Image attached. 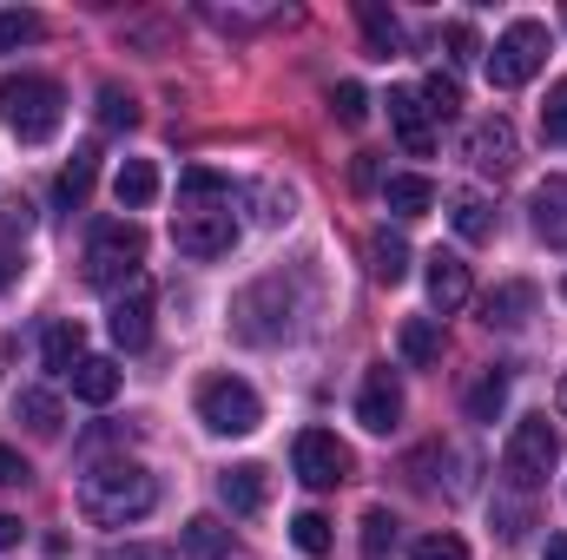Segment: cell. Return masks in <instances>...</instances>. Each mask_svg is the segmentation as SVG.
I'll return each instance as SVG.
<instances>
[{
  "label": "cell",
  "instance_id": "1",
  "mask_svg": "<svg viewBox=\"0 0 567 560\" xmlns=\"http://www.w3.org/2000/svg\"><path fill=\"white\" fill-rule=\"evenodd\" d=\"M158 508V481L145 475L140 462H100L80 475V515L93 528H126Z\"/></svg>",
  "mask_w": 567,
  "mask_h": 560
},
{
  "label": "cell",
  "instance_id": "2",
  "mask_svg": "<svg viewBox=\"0 0 567 560\" xmlns=\"http://www.w3.org/2000/svg\"><path fill=\"white\" fill-rule=\"evenodd\" d=\"M66 120V93L47 73H0V126L20 145H47Z\"/></svg>",
  "mask_w": 567,
  "mask_h": 560
},
{
  "label": "cell",
  "instance_id": "3",
  "mask_svg": "<svg viewBox=\"0 0 567 560\" xmlns=\"http://www.w3.org/2000/svg\"><path fill=\"white\" fill-rule=\"evenodd\" d=\"M145 265V231L133 218H100L93 225V238H86V283L93 290H126V283L140 278Z\"/></svg>",
  "mask_w": 567,
  "mask_h": 560
},
{
  "label": "cell",
  "instance_id": "4",
  "mask_svg": "<svg viewBox=\"0 0 567 560\" xmlns=\"http://www.w3.org/2000/svg\"><path fill=\"white\" fill-rule=\"evenodd\" d=\"M555 468H561V428H555L548 416H522L515 422V435H508V448H502V475H508V488L535 495Z\"/></svg>",
  "mask_w": 567,
  "mask_h": 560
},
{
  "label": "cell",
  "instance_id": "5",
  "mask_svg": "<svg viewBox=\"0 0 567 560\" xmlns=\"http://www.w3.org/2000/svg\"><path fill=\"white\" fill-rule=\"evenodd\" d=\"M231 330L245 336V343H278L297 330V297H290V283L284 278H258L238 303H231Z\"/></svg>",
  "mask_w": 567,
  "mask_h": 560
},
{
  "label": "cell",
  "instance_id": "6",
  "mask_svg": "<svg viewBox=\"0 0 567 560\" xmlns=\"http://www.w3.org/2000/svg\"><path fill=\"white\" fill-rule=\"evenodd\" d=\"M542 60H548V27L542 20H515L495 40V53H488V86L495 93H515V86H528L542 73Z\"/></svg>",
  "mask_w": 567,
  "mask_h": 560
},
{
  "label": "cell",
  "instance_id": "7",
  "mask_svg": "<svg viewBox=\"0 0 567 560\" xmlns=\"http://www.w3.org/2000/svg\"><path fill=\"white\" fill-rule=\"evenodd\" d=\"M198 422H205L212 435H251V428L265 422V403H258V390L238 383V376H205V383H198Z\"/></svg>",
  "mask_w": 567,
  "mask_h": 560
},
{
  "label": "cell",
  "instance_id": "8",
  "mask_svg": "<svg viewBox=\"0 0 567 560\" xmlns=\"http://www.w3.org/2000/svg\"><path fill=\"white\" fill-rule=\"evenodd\" d=\"M172 245H178L185 258H198V265H212V258H225V251L238 245V218H231V205H205V211H178V218H172Z\"/></svg>",
  "mask_w": 567,
  "mask_h": 560
},
{
  "label": "cell",
  "instance_id": "9",
  "mask_svg": "<svg viewBox=\"0 0 567 560\" xmlns=\"http://www.w3.org/2000/svg\"><path fill=\"white\" fill-rule=\"evenodd\" d=\"M290 462H297V481L303 488H337V481H350V448L330 435V428H303L297 435V448H290Z\"/></svg>",
  "mask_w": 567,
  "mask_h": 560
},
{
  "label": "cell",
  "instance_id": "10",
  "mask_svg": "<svg viewBox=\"0 0 567 560\" xmlns=\"http://www.w3.org/2000/svg\"><path fill=\"white\" fill-rule=\"evenodd\" d=\"M106 330H113V343H120V350H145V343H152V283L133 278L120 297H113Z\"/></svg>",
  "mask_w": 567,
  "mask_h": 560
},
{
  "label": "cell",
  "instance_id": "11",
  "mask_svg": "<svg viewBox=\"0 0 567 560\" xmlns=\"http://www.w3.org/2000/svg\"><path fill=\"white\" fill-rule=\"evenodd\" d=\"M462 152H468V165H475V172H508V165H515V126H508V113L475 120V126H468V139H462Z\"/></svg>",
  "mask_w": 567,
  "mask_h": 560
},
{
  "label": "cell",
  "instance_id": "12",
  "mask_svg": "<svg viewBox=\"0 0 567 560\" xmlns=\"http://www.w3.org/2000/svg\"><path fill=\"white\" fill-rule=\"evenodd\" d=\"M390 126H396V139H403L410 158H429V152H435V120H429V106H423L416 86H396V93H390Z\"/></svg>",
  "mask_w": 567,
  "mask_h": 560
},
{
  "label": "cell",
  "instance_id": "13",
  "mask_svg": "<svg viewBox=\"0 0 567 560\" xmlns=\"http://www.w3.org/2000/svg\"><path fill=\"white\" fill-rule=\"evenodd\" d=\"M357 422H363L370 435H390V428L403 422V383H396L390 370H370V376H363V396H357Z\"/></svg>",
  "mask_w": 567,
  "mask_h": 560
},
{
  "label": "cell",
  "instance_id": "14",
  "mask_svg": "<svg viewBox=\"0 0 567 560\" xmlns=\"http://www.w3.org/2000/svg\"><path fill=\"white\" fill-rule=\"evenodd\" d=\"M535 297H542L535 283H495V290L482 297V323H488V330H522V323L535 317Z\"/></svg>",
  "mask_w": 567,
  "mask_h": 560
},
{
  "label": "cell",
  "instance_id": "15",
  "mask_svg": "<svg viewBox=\"0 0 567 560\" xmlns=\"http://www.w3.org/2000/svg\"><path fill=\"white\" fill-rule=\"evenodd\" d=\"M535 238L548 251H567V178H542L535 185Z\"/></svg>",
  "mask_w": 567,
  "mask_h": 560
},
{
  "label": "cell",
  "instance_id": "16",
  "mask_svg": "<svg viewBox=\"0 0 567 560\" xmlns=\"http://www.w3.org/2000/svg\"><path fill=\"white\" fill-rule=\"evenodd\" d=\"M218 495H225V508H231V515H258V508L271 501V481H265V468H258V462H238V468H225V475H218Z\"/></svg>",
  "mask_w": 567,
  "mask_h": 560
},
{
  "label": "cell",
  "instance_id": "17",
  "mask_svg": "<svg viewBox=\"0 0 567 560\" xmlns=\"http://www.w3.org/2000/svg\"><path fill=\"white\" fill-rule=\"evenodd\" d=\"M429 303H435L442 317L468 303V265H462L455 251H435V258H429Z\"/></svg>",
  "mask_w": 567,
  "mask_h": 560
},
{
  "label": "cell",
  "instance_id": "18",
  "mask_svg": "<svg viewBox=\"0 0 567 560\" xmlns=\"http://www.w3.org/2000/svg\"><path fill=\"white\" fill-rule=\"evenodd\" d=\"M205 205H231V178L212 165H185L178 172V211H205Z\"/></svg>",
  "mask_w": 567,
  "mask_h": 560
},
{
  "label": "cell",
  "instance_id": "19",
  "mask_svg": "<svg viewBox=\"0 0 567 560\" xmlns=\"http://www.w3.org/2000/svg\"><path fill=\"white\" fill-rule=\"evenodd\" d=\"M449 225H455L462 245H488V238H495V205H488L482 191H455V198H449Z\"/></svg>",
  "mask_w": 567,
  "mask_h": 560
},
{
  "label": "cell",
  "instance_id": "20",
  "mask_svg": "<svg viewBox=\"0 0 567 560\" xmlns=\"http://www.w3.org/2000/svg\"><path fill=\"white\" fill-rule=\"evenodd\" d=\"M66 383H73V396H80V403L106 409V403L120 396V363H113V356H80V370H73Z\"/></svg>",
  "mask_w": 567,
  "mask_h": 560
},
{
  "label": "cell",
  "instance_id": "21",
  "mask_svg": "<svg viewBox=\"0 0 567 560\" xmlns=\"http://www.w3.org/2000/svg\"><path fill=\"white\" fill-rule=\"evenodd\" d=\"M383 205H390L396 218H429V211H435V178H423V172H396V178L383 185Z\"/></svg>",
  "mask_w": 567,
  "mask_h": 560
},
{
  "label": "cell",
  "instance_id": "22",
  "mask_svg": "<svg viewBox=\"0 0 567 560\" xmlns=\"http://www.w3.org/2000/svg\"><path fill=\"white\" fill-rule=\"evenodd\" d=\"M178 548H185V560H225L231 554V528L218 515H192L178 528Z\"/></svg>",
  "mask_w": 567,
  "mask_h": 560
},
{
  "label": "cell",
  "instance_id": "23",
  "mask_svg": "<svg viewBox=\"0 0 567 560\" xmlns=\"http://www.w3.org/2000/svg\"><path fill=\"white\" fill-rule=\"evenodd\" d=\"M462 409H468V422H502V409H508V370H502V363H495V370H482V376L468 383Z\"/></svg>",
  "mask_w": 567,
  "mask_h": 560
},
{
  "label": "cell",
  "instance_id": "24",
  "mask_svg": "<svg viewBox=\"0 0 567 560\" xmlns=\"http://www.w3.org/2000/svg\"><path fill=\"white\" fill-rule=\"evenodd\" d=\"M93 172H100V145H80V152L66 158V172L53 178V198H60L66 211H80V205H86V191H93Z\"/></svg>",
  "mask_w": 567,
  "mask_h": 560
},
{
  "label": "cell",
  "instance_id": "25",
  "mask_svg": "<svg viewBox=\"0 0 567 560\" xmlns=\"http://www.w3.org/2000/svg\"><path fill=\"white\" fill-rule=\"evenodd\" d=\"M113 198H120V211H145L158 198V165L152 158H126L120 178H113Z\"/></svg>",
  "mask_w": 567,
  "mask_h": 560
},
{
  "label": "cell",
  "instance_id": "26",
  "mask_svg": "<svg viewBox=\"0 0 567 560\" xmlns=\"http://www.w3.org/2000/svg\"><path fill=\"white\" fill-rule=\"evenodd\" d=\"M80 356H86L80 323H47V336H40V363H47L53 376H73V370H80Z\"/></svg>",
  "mask_w": 567,
  "mask_h": 560
},
{
  "label": "cell",
  "instance_id": "27",
  "mask_svg": "<svg viewBox=\"0 0 567 560\" xmlns=\"http://www.w3.org/2000/svg\"><path fill=\"white\" fill-rule=\"evenodd\" d=\"M396 350H403L410 370H429V363L442 356V323H435V317H410V323L396 330Z\"/></svg>",
  "mask_w": 567,
  "mask_h": 560
},
{
  "label": "cell",
  "instance_id": "28",
  "mask_svg": "<svg viewBox=\"0 0 567 560\" xmlns=\"http://www.w3.org/2000/svg\"><path fill=\"white\" fill-rule=\"evenodd\" d=\"M357 20H363V40H370L377 60H396V53H403V27H396V13H383L377 0H363Z\"/></svg>",
  "mask_w": 567,
  "mask_h": 560
},
{
  "label": "cell",
  "instance_id": "29",
  "mask_svg": "<svg viewBox=\"0 0 567 560\" xmlns=\"http://www.w3.org/2000/svg\"><path fill=\"white\" fill-rule=\"evenodd\" d=\"M370 271H377V283H403L410 278V245L396 231H377L370 238Z\"/></svg>",
  "mask_w": 567,
  "mask_h": 560
},
{
  "label": "cell",
  "instance_id": "30",
  "mask_svg": "<svg viewBox=\"0 0 567 560\" xmlns=\"http://www.w3.org/2000/svg\"><path fill=\"white\" fill-rule=\"evenodd\" d=\"M13 416L27 422V428H33V435H60V396H47V390H20V396H13Z\"/></svg>",
  "mask_w": 567,
  "mask_h": 560
},
{
  "label": "cell",
  "instance_id": "31",
  "mask_svg": "<svg viewBox=\"0 0 567 560\" xmlns=\"http://www.w3.org/2000/svg\"><path fill=\"white\" fill-rule=\"evenodd\" d=\"M290 541H297V554L323 560V554H330V541H337V535H330V521H323L317 508H303V515L290 521Z\"/></svg>",
  "mask_w": 567,
  "mask_h": 560
},
{
  "label": "cell",
  "instance_id": "32",
  "mask_svg": "<svg viewBox=\"0 0 567 560\" xmlns=\"http://www.w3.org/2000/svg\"><path fill=\"white\" fill-rule=\"evenodd\" d=\"M416 93H423L429 120H455V113H462V86H455L449 73H429V80L416 86Z\"/></svg>",
  "mask_w": 567,
  "mask_h": 560
},
{
  "label": "cell",
  "instance_id": "33",
  "mask_svg": "<svg viewBox=\"0 0 567 560\" xmlns=\"http://www.w3.org/2000/svg\"><path fill=\"white\" fill-rule=\"evenodd\" d=\"M33 40H40V13L7 7V13H0V53H20V46H33Z\"/></svg>",
  "mask_w": 567,
  "mask_h": 560
},
{
  "label": "cell",
  "instance_id": "34",
  "mask_svg": "<svg viewBox=\"0 0 567 560\" xmlns=\"http://www.w3.org/2000/svg\"><path fill=\"white\" fill-rule=\"evenodd\" d=\"M390 548H396V515L390 508H370L363 515V560H383Z\"/></svg>",
  "mask_w": 567,
  "mask_h": 560
},
{
  "label": "cell",
  "instance_id": "35",
  "mask_svg": "<svg viewBox=\"0 0 567 560\" xmlns=\"http://www.w3.org/2000/svg\"><path fill=\"white\" fill-rule=\"evenodd\" d=\"M330 113H337V126H350V133H357V126L370 120V93H363L357 80H343V86L330 93Z\"/></svg>",
  "mask_w": 567,
  "mask_h": 560
},
{
  "label": "cell",
  "instance_id": "36",
  "mask_svg": "<svg viewBox=\"0 0 567 560\" xmlns=\"http://www.w3.org/2000/svg\"><path fill=\"white\" fill-rule=\"evenodd\" d=\"M100 126H113V133H133V126H140V106H133V93H120V86H100Z\"/></svg>",
  "mask_w": 567,
  "mask_h": 560
},
{
  "label": "cell",
  "instance_id": "37",
  "mask_svg": "<svg viewBox=\"0 0 567 560\" xmlns=\"http://www.w3.org/2000/svg\"><path fill=\"white\" fill-rule=\"evenodd\" d=\"M542 139L567 145V80H555V86H548V106H542Z\"/></svg>",
  "mask_w": 567,
  "mask_h": 560
},
{
  "label": "cell",
  "instance_id": "38",
  "mask_svg": "<svg viewBox=\"0 0 567 560\" xmlns=\"http://www.w3.org/2000/svg\"><path fill=\"white\" fill-rule=\"evenodd\" d=\"M410 560H468V548H462L455 535H423V541L410 548Z\"/></svg>",
  "mask_w": 567,
  "mask_h": 560
},
{
  "label": "cell",
  "instance_id": "39",
  "mask_svg": "<svg viewBox=\"0 0 567 560\" xmlns=\"http://www.w3.org/2000/svg\"><path fill=\"white\" fill-rule=\"evenodd\" d=\"M442 40H449V60H455V66H468V60H475V27H468V20H449V27H442Z\"/></svg>",
  "mask_w": 567,
  "mask_h": 560
},
{
  "label": "cell",
  "instance_id": "40",
  "mask_svg": "<svg viewBox=\"0 0 567 560\" xmlns=\"http://www.w3.org/2000/svg\"><path fill=\"white\" fill-rule=\"evenodd\" d=\"M0 231H7V238H13V231L27 238V231H33V205H27V198H7V205H0Z\"/></svg>",
  "mask_w": 567,
  "mask_h": 560
},
{
  "label": "cell",
  "instance_id": "41",
  "mask_svg": "<svg viewBox=\"0 0 567 560\" xmlns=\"http://www.w3.org/2000/svg\"><path fill=\"white\" fill-rule=\"evenodd\" d=\"M27 481H33V468H27V462L0 442V488H27Z\"/></svg>",
  "mask_w": 567,
  "mask_h": 560
},
{
  "label": "cell",
  "instance_id": "42",
  "mask_svg": "<svg viewBox=\"0 0 567 560\" xmlns=\"http://www.w3.org/2000/svg\"><path fill=\"white\" fill-rule=\"evenodd\" d=\"M100 560H172V548H152V541H126V548H106Z\"/></svg>",
  "mask_w": 567,
  "mask_h": 560
},
{
  "label": "cell",
  "instance_id": "43",
  "mask_svg": "<svg viewBox=\"0 0 567 560\" xmlns=\"http://www.w3.org/2000/svg\"><path fill=\"white\" fill-rule=\"evenodd\" d=\"M20 535H27V528H20L13 515H0V554H7V548H20Z\"/></svg>",
  "mask_w": 567,
  "mask_h": 560
},
{
  "label": "cell",
  "instance_id": "44",
  "mask_svg": "<svg viewBox=\"0 0 567 560\" xmlns=\"http://www.w3.org/2000/svg\"><path fill=\"white\" fill-rule=\"evenodd\" d=\"M13 278H20V251H7V245H0V290H7Z\"/></svg>",
  "mask_w": 567,
  "mask_h": 560
},
{
  "label": "cell",
  "instance_id": "45",
  "mask_svg": "<svg viewBox=\"0 0 567 560\" xmlns=\"http://www.w3.org/2000/svg\"><path fill=\"white\" fill-rule=\"evenodd\" d=\"M548 560H567V535H548Z\"/></svg>",
  "mask_w": 567,
  "mask_h": 560
},
{
  "label": "cell",
  "instance_id": "46",
  "mask_svg": "<svg viewBox=\"0 0 567 560\" xmlns=\"http://www.w3.org/2000/svg\"><path fill=\"white\" fill-rule=\"evenodd\" d=\"M561 403H567V383H561Z\"/></svg>",
  "mask_w": 567,
  "mask_h": 560
},
{
  "label": "cell",
  "instance_id": "47",
  "mask_svg": "<svg viewBox=\"0 0 567 560\" xmlns=\"http://www.w3.org/2000/svg\"><path fill=\"white\" fill-rule=\"evenodd\" d=\"M561 297H567V278H561Z\"/></svg>",
  "mask_w": 567,
  "mask_h": 560
}]
</instances>
